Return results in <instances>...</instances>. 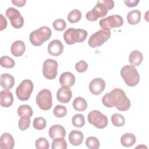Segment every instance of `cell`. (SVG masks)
Instances as JSON below:
<instances>
[{"label":"cell","mask_w":149,"mask_h":149,"mask_svg":"<svg viewBox=\"0 0 149 149\" xmlns=\"http://www.w3.org/2000/svg\"><path fill=\"white\" fill-rule=\"evenodd\" d=\"M102 102L108 108L115 107L120 111H126L130 107V101L123 90L115 88L105 94L102 98Z\"/></svg>","instance_id":"1"},{"label":"cell","mask_w":149,"mask_h":149,"mask_svg":"<svg viewBox=\"0 0 149 149\" xmlns=\"http://www.w3.org/2000/svg\"><path fill=\"white\" fill-rule=\"evenodd\" d=\"M52 35V31L48 26H42L38 29L33 31L30 34L29 40L34 46H40L48 40Z\"/></svg>","instance_id":"2"},{"label":"cell","mask_w":149,"mask_h":149,"mask_svg":"<svg viewBox=\"0 0 149 149\" xmlns=\"http://www.w3.org/2000/svg\"><path fill=\"white\" fill-rule=\"evenodd\" d=\"M87 36V31L81 29L69 28L63 33V39L68 45L82 42L86 39Z\"/></svg>","instance_id":"3"},{"label":"cell","mask_w":149,"mask_h":149,"mask_svg":"<svg viewBox=\"0 0 149 149\" xmlns=\"http://www.w3.org/2000/svg\"><path fill=\"white\" fill-rule=\"evenodd\" d=\"M120 75L125 83L130 86H136L140 80V76L136 68L133 65H126L122 68Z\"/></svg>","instance_id":"4"},{"label":"cell","mask_w":149,"mask_h":149,"mask_svg":"<svg viewBox=\"0 0 149 149\" xmlns=\"http://www.w3.org/2000/svg\"><path fill=\"white\" fill-rule=\"evenodd\" d=\"M111 31L101 29L93 34L88 39V43L91 48L100 47L111 37Z\"/></svg>","instance_id":"5"},{"label":"cell","mask_w":149,"mask_h":149,"mask_svg":"<svg viewBox=\"0 0 149 149\" xmlns=\"http://www.w3.org/2000/svg\"><path fill=\"white\" fill-rule=\"evenodd\" d=\"M33 83L29 79L23 80L16 89V94L20 101H27L30 97L33 90Z\"/></svg>","instance_id":"6"},{"label":"cell","mask_w":149,"mask_h":149,"mask_svg":"<svg viewBox=\"0 0 149 149\" xmlns=\"http://www.w3.org/2000/svg\"><path fill=\"white\" fill-rule=\"evenodd\" d=\"M108 11V7L104 2V1H98L92 10L87 12L86 17L89 21H95L98 19L106 16Z\"/></svg>","instance_id":"7"},{"label":"cell","mask_w":149,"mask_h":149,"mask_svg":"<svg viewBox=\"0 0 149 149\" xmlns=\"http://www.w3.org/2000/svg\"><path fill=\"white\" fill-rule=\"evenodd\" d=\"M36 103L42 110H49L52 105V94L50 90L42 89L40 91L36 97Z\"/></svg>","instance_id":"8"},{"label":"cell","mask_w":149,"mask_h":149,"mask_svg":"<svg viewBox=\"0 0 149 149\" xmlns=\"http://www.w3.org/2000/svg\"><path fill=\"white\" fill-rule=\"evenodd\" d=\"M88 122L98 129H104L108 125L107 117L98 110L90 112L87 116Z\"/></svg>","instance_id":"9"},{"label":"cell","mask_w":149,"mask_h":149,"mask_svg":"<svg viewBox=\"0 0 149 149\" xmlns=\"http://www.w3.org/2000/svg\"><path fill=\"white\" fill-rule=\"evenodd\" d=\"M99 24L102 29L110 30L114 27H119L122 26L123 24V19L120 15H113L101 19Z\"/></svg>","instance_id":"10"},{"label":"cell","mask_w":149,"mask_h":149,"mask_svg":"<svg viewBox=\"0 0 149 149\" xmlns=\"http://www.w3.org/2000/svg\"><path fill=\"white\" fill-rule=\"evenodd\" d=\"M58 62L52 59H46L42 65V73L44 76L48 80L54 79L58 73Z\"/></svg>","instance_id":"11"},{"label":"cell","mask_w":149,"mask_h":149,"mask_svg":"<svg viewBox=\"0 0 149 149\" xmlns=\"http://www.w3.org/2000/svg\"><path fill=\"white\" fill-rule=\"evenodd\" d=\"M5 15L10 20L11 25L15 29L21 28L24 24V19L20 12L12 7L8 8L6 10Z\"/></svg>","instance_id":"12"},{"label":"cell","mask_w":149,"mask_h":149,"mask_svg":"<svg viewBox=\"0 0 149 149\" xmlns=\"http://www.w3.org/2000/svg\"><path fill=\"white\" fill-rule=\"evenodd\" d=\"M105 81L99 77H97L92 80L89 84V90L94 95L100 94L105 89Z\"/></svg>","instance_id":"13"},{"label":"cell","mask_w":149,"mask_h":149,"mask_svg":"<svg viewBox=\"0 0 149 149\" xmlns=\"http://www.w3.org/2000/svg\"><path fill=\"white\" fill-rule=\"evenodd\" d=\"M72 97V92L69 87L62 86L60 87L56 93V98L59 102L61 103H68L70 101Z\"/></svg>","instance_id":"14"},{"label":"cell","mask_w":149,"mask_h":149,"mask_svg":"<svg viewBox=\"0 0 149 149\" xmlns=\"http://www.w3.org/2000/svg\"><path fill=\"white\" fill-rule=\"evenodd\" d=\"M63 51V45L59 40H53L48 44V52L51 55L58 56L62 53Z\"/></svg>","instance_id":"15"},{"label":"cell","mask_w":149,"mask_h":149,"mask_svg":"<svg viewBox=\"0 0 149 149\" xmlns=\"http://www.w3.org/2000/svg\"><path fill=\"white\" fill-rule=\"evenodd\" d=\"M13 102L12 93L9 90H3L0 93L1 105L5 108L10 107Z\"/></svg>","instance_id":"16"},{"label":"cell","mask_w":149,"mask_h":149,"mask_svg":"<svg viewBox=\"0 0 149 149\" xmlns=\"http://www.w3.org/2000/svg\"><path fill=\"white\" fill-rule=\"evenodd\" d=\"M14 146V139L10 133H5L1 136L0 139V148L12 149Z\"/></svg>","instance_id":"17"},{"label":"cell","mask_w":149,"mask_h":149,"mask_svg":"<svg viewBox=\"0 0 149 149\" xmlns=\"http://www.w3.org/2000/svg\"><path fill=\"white\" fill-rule=\"evenodd\" d=\"M49 136L52 139L64 138L66 136V131L62 126L54 125L49 129Z\"/></svg>","instance_id":"18"},{"label":"cell","mask_w":149,"mask_h":149,"mask_svg":"<svg viewBox=\"0 0 149 149\" xmlns=\"http://www.w3.org/2000/svg\"><path fill=\"white\" fill-rule=\"evenodd\" d=\"M26 50L25 44L23 41L17 40L15 41L10 47V51L12 55L16 57L22 56Z\"/></svg>","instance_id":"19"},{"label":"cell","mask_w":149,"mask_h":149,"mask_svg":"<svg viewBox=\"0 0 149 149\" xmlns=\"http://www.w3.org/2000/svg\"><path fill=\"white\" fill-rule=\"evenodd\" d=\"M75 76L69 72H65L61 74L59 77V83L62 86L72 87L75 83Z\"/></svg>","instance_id":"20"},{"label":"cell","mask_w":149,"mask_h":149,"mask_svg":"<svg viewBox=\"0 0 149 149\" xmlns=\"http://www.w3.org/2000/svg\"><path fill=\"white\" fill-rule=\"evenodd\" d=\"M0 84L5 90L11 89L15 84V79L9 73L2 74L0 76Z\"/></svg>","instance_id":"21"},{"label":"cell","mask_w":149,"mask_h":149,"mask_svg":"<svg viewBox=\"0 0 149 149\" xmlns=\"http://www.w3.org/2000/svg\"><path fill=\"white\" fill-rule=\"evenodd\" d=\"M84 136L81 132L77 130H72L69 134V140L74 146H80L83 140Z\"/></svg>","instance_id":"22"},{"label":"cell","mask_w":149,"mask_h":149,"mask_svg":"<svg viewBox=\"0 0 149 149\" xmlns=\"http://www.w3.org/2000/svg\"><path fill=\"white\" fill-rule=\"evenodd\" d=\"M143 60V54L138 50H133L132 51L129 56V63L135 66L140 65Z\"/></svg>","instance_id":"23"},{"label":"cell","mask_w":149,"mask_h":149,"mask_svg":"<svg viewBox=\"0 0 149 149\" xmlns=\"http://www.w3.org/2000/svg\"><path fill=\"white\" fill-rule=\"evenodd\" d=\"M136 141V137L134 134L130 133L123 134L120 138L121 144L126 147H129L133 146Z\"/></svg>","instance_id":"24"},{"label":"cell","mask_w":149,"mask_h":149,"mask_svg":"<svg viewBox=\"0 0 149 149\" xmlns=\"http://www.w3.org/2000/svg\"><path fill=\"white\" fill-rule=\"evenodd\" d=\"M141 12L139 10H133L130 11L127 15L128 23L132 25H135L139 23L141 19Z\"/></svg>","instance_id":"25"},{"label":"cell","mask_w":149,"mask_h":149,"mask_svg":"<svg viewBox=\"0 0 149 149\" xmlns=\"http://www.w3.org/2000/svg\"><path fill=\"white\" fill-rule=\"evenodd\" d=\"M73 107L77 111H84L87 107V101L84 98L81 97H77L73 102Z\"/></svg>","instance_id":"26"},{"label":"cell","mask_w":149,"mask_h":149,"mask_svg":"<svg viewBox=\"0 0 149 149\" xmlns=\"http://www.w3.org/2000/svg\"><path fill=\"white\" fill-rule=\"evenodd\" d=\"M17 114L19 116H27L31 118L33 114L31 107L28 105H21L17 109Z\"/></svg>","instance_id":"27"},{"label":"cell","mask_w":149,"mask_h":149,"mask_svg":"<svg viewBox=\"0 0 149 149\" xmlns=\"http://www.w3.org/2000/svg\"><path fill=\"white\" fill-rule=\"evenodd\" d=\"M81 19V12L78 9L71 10L68 15V20L70 23L78 22Z\"/></svg>","instance_id":"28"},{"label":"cell","mask_w":149,"mask_h":149,"mask_svg":"<svg viewBox=\"0 0 149 149\" xmlns=\"http://www.w3.org/2000/svg\"><path fill=\"white\" fill-rule=\"evenodd\" d=\"M51 147L52 149H66L67 143L64 138H56L53 139Z\"/></svg>","instance_id":"29"},{"label":"cell","mask_w":149,"mask_h":149,"mask_svg":"<svg viewBox=\"0 0 149 149\" xmlns=\"http://www.w3.org/2000/svg\"><path fill=\"white\" fill-rule=\"evenodd\" d=\"M111 122L115 126L121 127L124 125L125 123V119L123 115L116 113L112 115Z\"/></svg>","instance_id":"30"},{"label":"cell","mask_w":149,"mask_h":149,"mask_svg":"<svg viewBox=\"0 0 149 149\" xmlns=\"http://www.w3.org/2000/svg\"><path fill=\"white\" fill-rule=\"evenodd\" d=\"M72 122L74 127L77 128L82 127L85 124L84 117L82 114H76L73 116Z\"/></svg>","instance_id":"31"},{"label":"cell","mask_w":149,"mask_h":149,"mask_svg":"<svg viewBox=\"0 0 149 149\" xmlns=\"http://www.w3.org/2000/svg\"><path fill=\"white\" fill-rule=\"evenodd\" d=\"M1 65L5 68H12L15 65V62L13 59L8 56H2L1 58Z\"/></svg>","instance_id":"32"},{"label":"cell","mask_w":149,"mask_h":149,"mask_svg":"<svg viewBox=\"0 0 149 149\" xmlns=\"http://www.w3.org/2000/svg\"><path fill=\"white\" fill-rule=\"evenodd\" d=\"M86 144L90 149H98L100 146V143L98 139L94 136L88 137L86 139Z\"/></svg>","instance_id":"33"},{"label":"cell","mask_w":149,"mask_h":149,"mask_svg":"<svg viewBox=\"0 0 149 149\" xmlns=\"http://www.w3.org/2000/svg\"><path fill=\"white\" fill-rule=\"evenodd\" d=\"M30 125V118L27 116H22L20 117L19 122L18 126L21 130H25L28 129Z\"/></svg>","instance_id":"34"},{"label":"cell","mask_w":149,"mask_h":149,"mask_svg":"<svg viewBox=\"0 0 149 149\" xmlns=\"http://www.w3.org/2000/svg\"><path fill=\"white\" fill-rule=\"evenodd\" d=\"M47 125L46 120L42 117L36 118L33 120V127L37 130L44 129Z\"/></svg>","instance_id":"35"},{"label":"cell","mask_w":149,"mask_h":149,"mask_svg":"<svg viewBox=\"0 0 149 149\" xmlns=\"http://www.w3.org/2000/svg\"><path fill=\"white\" fill-rule=\"evenodd\" d=\"M54 115L57 118H62L67 113V108L63 105H56L53 111Z\"/></svg>","instance_id":"36"},{"label":"cell","mask_w":149,"mask_h":149,"mask_svg":"<svg viewBox=\"0 0 149 149\" xmlns=\"http://www.w3.org/2000/svg\"><path fill=\"white\" fill-rule=\"evenodd\" d=\"M35 146L38 149H48L49 148L48 141L44 137H40L36 140Z\"/></svg>","instance_id":"37"},{"label":"cell","mask_w":149,"mask_h":149,"mask_svg":"<svg viewBox=\"0 0 149 149\" xmlns=\"http://www.w3.org/2000/svg\"><path fill=\"white\" fill-rule=\"evenodd\" d=\"M53 27L56 31H63L66 27V23L63 19H58L54 21L52 23Z\"/></svg>","instance_id":"38"},{"label":"cell","mask_w":149,"mask_h":149,"mask_svg":"<svg viewBox=\"0 0 149 149\" xmlns=\"http://www.w3.org/2000/svg\"><path fill=\"white\" fill-rule=\"evenodd\" d=\"M87 68H88L87 63L83 60H81L79 62H77L75 65L76 70L79 73H83L86 72L87 69Z\"/></svg>","instance_id":"39"},{"label":"cell","mask_w":149,"mask_h":149,"mask_svg":"<svg viewBox=\"0 0 149 149\" xmlns=\"http://www.w3.org/2000/svg\"><path fill=\"white\" fill-rule=\"evenodd\" d=\"M139 2V0H125L124 3L128 7H134L137 5Z\"/></svg>","instance_id":"40"},{"label":"cell","mask_w":149,"mask_h":149,"mask_svg":"<svg viewBox=\"0 0 149 149\" xmlns=\"http://www.w3.org/2000/svg\"><path fill=\"white\" fill-rule=\"evenodd\" d=\"M1 16V29L0 30L2 31L3 30H4L7 26V21L6 19H5V17L2 15H0Z\"/></svg>","instance_id":"41"},{"label":"cell","mask_w":149,"mask_h":149,"mask_svg":"<svg viewBox=\"0 0 149 149\" xmlns=\"http://www.w3.org/2000/svg\"><path fill=\"white\" fill-rule=\"evenodd\" d=\"M26 2V0H12V3L17 7L23 6Z\"/></svg>","instance_id":"42"}]
</instances>
